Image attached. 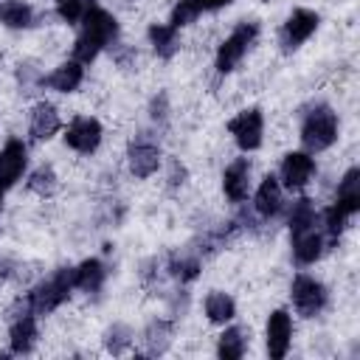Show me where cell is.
I'll use <instances>...</instances> for the list:
<instances>
[{"label": "cell", "mask_w": 360, "mask_h": 360, "mask_svg": "<svg viewBox=\"0 0 360 360\" xmlns=\"http://www.w3.org/2000/svg\"><path fill=\"white\" fill-rule=\"evenodd\" d=\"M82 31L79 37L73 39V48H70V59L82 62V65H93L98 59L101 51L112 48L121 37V25L115 20L112 11L101 8V6H90L84 14H82Z\"/></svg>", "instance_id": "obj_1"}, {"label": "cell", "mask_w": 360, "mask_h": 360, "mask_svg": "<svg viewBox=\"0 0 360 360\" xmlns=\"http://www.w3.org/2000/svg\"><path fill=\"white\" fill-rule=\"evenodd\" d=\"M340 138V118L338 112L323 104V101H315L309 110L301 112V127H298V141L304 143V149L309 155H318V152H326L338 143Z\"/></svg>", "instance_id": "obj_2"}, {"label": "cell", "mask_w": 360, "mask_h": 360, "mask_svg": "<svg viewBox=\"0 0 360 360\" xmlns=\"http://www.w3.org/2000/svg\"><path fill=\"white\" fill-rule=\"evenodd\" d=\"M73 290H76L73 287V267L70 264H62L48 278H39L28 292H22V298H25V304H28V309L34 315H51L62 304L70 301Z\"/></svg>", "instance_id": "obj_3"}, {"label": "cell", "mask_w": 360, "mask_h": 360, "mask_svg": "<svg viewBox=\"0 0 360 360\" xmlns=\"http://www.w3.org/2000/svg\"><path fill=\"white\" fill-rule=\"evenodd\" d=\"M259 34H262L259 20H239V22L231 28V34L217 45V53H214V70H217L219 76L233 73V70L239 68V62L248 56V51L256 45Z\"/></svg>", "instance_id": "obj_4"}, {"label": "cell", "mask_w": 360, "mask_h": 360, "mask_svg": "<svg viewBox=\"0 0 360 360\" xmlns=\"http://www.w3.org/2000/svg\"><path fill=\"white\" fill-rule=\"evenodd\" d=\"M290 301L301 318H315L329 307V287L309 273H298L290 281Z\"/></svg>", "instance_id": "obj_5"}, {"label": "cell", "mask_w": 360, "mask_h": 360, "mask_svg": "<svg viewBox=\"0 0 360 360\" xmlns=\"http://www.w3.org/2000/svg\"><path fill=\"white\" fill-rule=\"evenodd\" d=\"M124 160H127V172H129L135 180L152 177V174L160 169V163H163V152H160L158 138H152L149 132H138V135L127 143Z\"/></svg>", "instance_id": "obj_6"}, {"label": "cell", "mask_w": 360, "mask_h": 360, "mask_svg": "<svg viewBox=\"0 0 360 360\" xmlns=\"http://www.w3.org/2000/svg\"><path fill=\"white\" fill-rule=\"evenodd\" d=\"M318 28H321V14H318L315 8H292V11L284 17L281 28H278V48H281L284 53H292V51H298Z\"/></svg>", "instance_id": "obj_7"}, {"label": "cell", "mask_w": 360, "mask_h": 360, "mask_svg": "<svg viewBox=\"0 0 360 360\" xmlns=\"http://www.w3.org/2000/svg\"><path fill=\"white\" fill-rule=\"evenodd\" d=\"M65 146L73 149L76 155L82 158H90L98 152L101 141H104V124L96 118V115H73L70 124L65 127V135H62Z\"/></svg>", "instance_id": "obj_8"}, {"label": "cell", "mask_w": 360, "mask_h": 360, "mask_svg": "<svg viewBox=\"0 0 360 360\" xmlns=\"http://www.w3.org/2000/svg\"><path fill=\"white\" fill-rule=\"evenodd\" d=\"M228 132L233 138V143L248 155L262 149L264 143V112L259 107H245L239 110L231 121H228Z\"/></svg>", "instance_id": "obj_9"}, {"label": "cell", "mask_w": 360, "mask_h": 360, "mask_svg": "<svg viewBox=\"0 0 360 360\" xmlns=\"http://www.w3.org/2000/svg\"><path fill=\"white\" fill-rule=\"evenodd\" d=\"M318 166H315V158L307 152V149H290L284 152L281 163H278V183L287 188V191H304L312 177H315Z\"/></svg>", "instance_id": "obj_10"}, {"label": "cell", "mask_w": 360, "mask_h": 360, "mask_svg": "<svg viewBox=\"0 0 360 360\" xmlns=\"http://www.w3.org/2000/svg\"><path fill=\"white\" fill-rule=\"evenodd\" d=\"M292 335H295V323H292L290 309H273L264 323V349H267L270 360L287 357V352L292 346Z\"/></svg>", "instance_id": "obj_11"}, {"label": "cell", "mask_w": 360, "mask_h": 360, "mask_svg": "<svg viewBox=\"0 0 360 360\" xmlns=\"http://www.w3.org/2000/svg\"><path fill=\"white\" fill-rule=\"evenodd\" d=\"M326 248L329 245H326V236L321 231V222L290 231V253H292V262L301 264V267L315 264L326 253Z\"/></svg>", "instance_id": "obj_12"}, {"label": "cell", "mask_w": 360, "mask_h": 360, "mask_svg": "<svg viewBox=\"0 0 360 360\" xmlns=\"http://www.w3.org/2000/svg\"><path fill=\"white\" fill-rule=\"evenodd\" d=\"M250 188H253V163L250 158H233L225 169H222V194L228 202L233 205H242L248 202L250 197Z\"/></svg>", "instance_id": "obj_13"}, {"label": "cell", "mask_w": 360, "mask_h": 360, "mask_svg": "<svg viewBox=\"0 0 360 360\" xmlns=\"http://www.w3.org/2000/svg\"><path fill=\"white\" fill-rule=\"evenodd\" d=\"M8 352L11 354H31L39 343V323L34 312L8 315Z\"/></svg>", "instance_id": "obj_14"}, {"label": "cell", "mask_w": 360, "mask_h": 360, "mask_svg": "<svg viewBox=\"0 0 360 360\" xmlns=\"http://www.w3.org/2000/svg\"><path fill=\"white\" fill-rule=\"evenodd\" d=\"M28 169V146L20 138H8L0 146V186L11 188L20 183V177Z\"/></svg>", "instance_id": "obj_15"}, {"label": "cell", "mask_w": 360, "mask_h": 360, "mask_svg": "<svg viewBox=\"0 0 360 360\" xmlns=\"http://www.w3.org/2000/svg\"><path fill=\"white\" fill-rule=\"evenodd\" d=\"M59 129H62L59 107L51 104V101H45V98L37 101V104L31 107V112H28V135H31V141L45 143V141H51Z\"/></svg>", "instance_id": "obj_16"}, {"label": "cell", "mask_w": 360, "mask_h": 360, "mask_svg": "<svg viewBox=\"0 0 360 360\" xmlns=\"http://www.w3.org/2000/svg\"><path fill=\"white\" fill-rule=\"evenodd\" d=\"M264 222L267 219H273V217H278L281 211H284V186L278 183V177L276 174H264L262 177V183L256 186V191H253V205H250Z\"/></svg>", "instance_id": "obj_17"}, {"label": "cell", "mask_w": 360, "mask_h": 360, "mask_svg": "<svg viewBox=\"0 0 360 360\" xmlns=\"http://www.w3.org/2000/svg\"><path fill=\"white\" fill-rule=\"evenodd\" d=\"M174 323L177 321L172 315L169 318H152L143 326V332H141V343H143V352L141 354H146V357L166 354L169 346H172V340H174Z\"/></svg>", "instance_id": "obj_18"}, {"label": "cell", "mask_w": 360, "mask_h": 360, "mask_svg": "<svg viewBox=\"0 0 360 360\" xmlns=\"http://www.w3.org/2000/svg\"><path fill=\"white\" fill-rule=\"evenodd\" d=\"M82 84H84V65L76 62V59L59 62V65L42 79V87H48V90H53V93H62V96L76 93Z\"/></svg>", "instance_id": "obj_19"}, {"label": "cell", "mask_w": 360, "mask_h": 360, "mask_svg": "<svg viewBox=\"0 0 360 360\" xmlns=\"http://www.w3.org/2000/svg\"><path fill=\"white\" fill-rule=\"evenodd\" d=\"M163 270H166V276H172L174 281H180V284H191V281H197L200 273H202V256H200L194 248L174 250V253L166 256Z\"/></svg>", "instance_id": "obj_20"}, {"label": "cell", "mask_w": 360, "mask_h": 360, "mask_svg": "<svg viewBox=\"0 0 360 360\" xmlns=\"http://www.w3.org/2000/svg\"><path fill=\"white\" fill-rule=\"evenodd\" d=\"M107 264L98 259V256H90V259H82L79 264H73V287L82 290L84 295H98L104 290V281H107Z\"/></svg>", "instance_id": "obj_21"}, {"label": "cell", "mask_w": 360, "mask_h": 360, "mask_svg": "<svg viewBox=\"0 0 360 360\" xmlns=\"http://www.w3.org/2000/svg\"><path fill=\"white\" fill-rule=\"evenodd\" d=\"M146 39H149V45H152V53L158 56V59H172V56H177V51H180V31L174 28V25H169V22H149V28H146Z\"/></svg>", "instance_id": "obj_22"}, {"label": "cell", "mask_w": 360, "mask_h": 360, "mask_svg": "<svg viewBox=\"0 0 360 360\" xmlns=\"http://www.w3.org/2000/svg\"><path fill=\"white\" fill-rule=\"evenodd\" d=\"M37 22V8L28 0H0V25L8 31H25Z\"/></svg>", "instance_id": "obj_23"}, {"label": "cell", "mask_w": 360, "mask_h": 360, "mask_svg": "<svg viewBox=\"0 0 360 360\" xmlns=\"http://www.w3.org/2000/svg\"><path fill=\"white\" fill-rule=\"evenodd\" d=\"M250 346V329L248 326H225L217 338V357L219 360H239L245 357Z\"/></svg>", "instance_id": "obj_24"}, {"label": "cell", "mask_w": 360, "mask_h": 360, "mask_svg": "<svg viewBox=\"0 0 360 360\" xmlns=\"http://www.w3.org/2000/svg\"><path fill=\"white\" fill-rule=\"evenodd\" d=\"M202 312H205L208 323L225 326V323H231V321L236 318V301H233V295L225 292V290H211V292L205 295V301H202Z\"/></svg>", "instance_id": "obj_25"}, {"label": "cell", "mask_w": 360, "mask_h": 360, "mask_svg": "<svg viewBox=\"0 0 360 360\" xmlns=\"http://www.w3.org/2000/svg\"><path fill=\"white\" fill-rule=\"evenodd\" d=\"M335 202L343 205L352 217L360 211V169L357 166H349L340 180H338V188H335Z\"/></svg>", "instance_id": "obj_26"}, {"label": "cell", "mask_w": 360, "mask_h": 360, "mask_svg": "<svg viewBox=\"0 0 360 360\" xmlns=\"http://www.w3.org/2000/svg\"><path fill=\"white\" fill-rule=\"evenodd\" d=\"M25 188H28L31 194L42 197V200L53 197V194H56V188H59V174H56V169H53L51 163H39V166L28 174Z\"/></svg>", "instance_id": "obj_27"}, {"label": "cell", "mask_w": 360, "mask_h": 360, "mask_svg": "<svg viewBox=\"0 0 360 360\" xmlns=\"http://www.w3.org/2000/svg\"><path fill=\"white\" fill-rule=\"evenodd\" d=\"M101 343H104V352H107V354H115V357H118V354H124V352L132 349V343H135V332H132L129 323L115 321V323H110V326L104 329Z\"/></svg>", "instance_id": "obj_28"}, {"label": "cell", "mask_w": 360, "mask_h": 360, "mask_svg": "<svg viewBox=\"0 0 360 360\" xmlns=\"http://www.w3.org/2000/svg\"><path fill=\"white\" fill-rule=\"evenodd\" d=\"M307 225H318V205L312 197H295L287 208V228L295 231V228H307Z\"/></svg>", "instance_id": "obj_29"}, {"label": "cell", "mask_w": 360, "mask_h": 360, "mask_svg": "<svg viewBox=\"0 0 360 360\" xmlns=\"http://www.w3.org/2000/svg\"><path fill=\"white\" fill-rule=\"evenodd\" d=\"M200 6L194 3V0H177L174 6H172V14H169V25H174L177 31L180 28H188V25H194L197 20H200Z\"/></svg>", "instance_id": "obj_30"}, {"label": "cell", "mask_w": 360, "mask_h": 360, "mask_svg": "<svg viewBox=\"0 0 360 360\" xmlns=\"http://www.w3.org/2000/svg\"><path fill=\"white\" fill-rule=\"evenodd\" d=\"M90 6H96V0H53L56 17H59L62 22H68V25H76V22L82 20V14H84Z\"/></svg>", "instance_id": "obj_31"}, {"label": "cell", "mask_w": 360, "mask_h": 360, "mask_svg": "<svg viewBox=\"0 0 360 360\" xmlns=\"http://www.w3.org/2000/svg\"><path fill=\"white\" fill-rule=\"evenodd\" d=\"M14 76H17V84H20L22 93L42 90V79H45V73H42L34 62H20L17 70H14Z\"/></svg>", "instance_id": "obj_32"}, {"label": "cell", "mask_w": 360, "mask_h": 360, "mask_svg": "<svg viewBox=\"0 0 360 360\" xmlns=\"http://www.w3.org/2000/svg\"><path fill=\"white\" fill-rule=\"evenodd\" d=\"M169 93H155L152 96V101H149V118L155 121V124H166L169 121Z\"/></svg>", "instance_id": "obj_33"}, {"label": "cell", "mask_w": 360, "mask_h": 360, "mask_svg": "<svg viewBox=\"0 0 360 360\" xmlns=\"http://www.w3.org/2000/svg\"><path fill=\"white\" fill-rule=\"evenodd\" d=\"M112 62L121 68V70H132L138 65V51L132 45H112Z\"/></svg>", "instance_id": "obj_34"}, {"label": "cell", "mask_w": 360, "mask_h": 360, "mask_svg": "<svg viewBox=\"0 0 360 360\" xmlns=\"http://www.w3.org/2000/svg\"><path fill=\"white\" fill-rule=\"evenodd\" d=\"M188 180V169L180 160H169V172H166V186L169 188H183Z\"/></svg>", "instance_id": "obj_35"}, {"label": "cell", "mask_w": 360, "mask_h": 360, "mask_svg": "<svg viewBox=\"0 0 360 360\" xmlns=\"http://www.w3.org/2000/svg\"><path fill=\"white\" fill-rule=\"evenodd\" d=\"M141 284L143 287H158L160 284V262L158 259H146L143 264H141Z\"/></svg>", "instance_id": "obj_36"}, {"label": "cell", "mask_w": 360, "mask_h": 360, "mask_svg": "<svg viewBox=\"0 0 360 360\" xmlns=\"http://www.w3.org/2000/svg\"><path fill=\"white\" fill-rule=\"evenodd\" d=\"M20 270H22V267H20V262H17L14 256L0 253V278H14Z\"/></svg>", "instance_id": "obj_37"}, {"label": "cell", "mask_w": 360, "mask_h": 360, "mask_svg": "<svg viewBox=\"0 0 360 360\" xmlns=\"http://www.w3.org/2000/svg\"><path fill=\"white\" fill-rule=\"evenodd\" d=\"M200 6V11H219V8H228L233 0H194Z\"/></svg>", "instance_id": "obj_38"}, {"label": "cell", "mask_w": 360, "mask_h": 360, "mask_svg": "<svg viewBox=\"0 0 360 360\" xmlns=\"http://www.w3.org/2000/svg\"><path fill=\"white\" fill-rule=\"evenodd\" d=\"M3 194H6V188L0 186V211H3Z\"/></svg>", "instance_id": "obj_39"}]
</instances>
